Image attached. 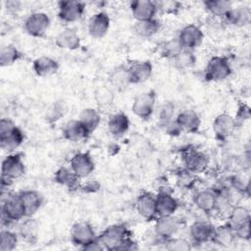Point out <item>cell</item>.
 <instances>
[{"instance_id": "cell-1", "label": "cell", "mask_w": 251, "mask_h": 251, "mask_svg": "<svg viewBox=\"0 0 251 251\" xmlns=\"http://www.w3.org/2000/svg\"><path fill=\"white\" fill-rule=\"evenodd\" d=\"M1 224L3 227H8L13 223L21 222L26 218L25 206L19 192L10 191L1 193Z\"/></svg>"}, {"instance_id": "cell-2", "label": "cell", "mask_w": 251, "mask_h": 251, "mask_svg": "<svg viewBox=\"0 0 251 251\" xmlns=\"http://www.w3.org/2000/svg\"><path fill=\"white\" fill-rule=\"evenodd\" d=\"M131 236V232L125 224H115L106 227L98 236V240L106 250H118L121 244Z\"/></svg>"}, {"instance_id": "cell-3", "label": "cell", "mask_w": 251, "mask_h": 251, "mask_svg": "<svg viewBox=\"0 0 251 251\" xmlns=\"http://www.w3.org/2000/svg\"><path fill=\"white\" fill-rule=\"evenodd\" d=\"M231 66L227 58L213 56L209 59L204 70V76L208 81H223L231 75Z\"/></svg>"}, {"instance_id": "cell-4", "label": "cell", "mask_w": 251, "mask_h": 251, "mask_svg": "<svg viewBox=\"0 0 251 251\" xmlns=\"http://www.w3.org/2000/svg\"><path fill=\"white\" fill-rule=\"evenodd\" d=\"M157 95L154 90H147L137 94L132 101L131 111L140 120H149L155 111Z\"/></svg>"}, {"instance_id": "cell-5", "label": "cell", "mask_w": 251, "mask_h": 251, "mask_svg": "<svg viewBox=\"0 0 251 251\" xmlns=\"http://www.w3.org/2000/svg\"><path fill=\"white\" fill-rule=\"evenodd\" d=\"M93 226L86 221H80L73 225L70 230V238L74 245L84 249L89 243L97 239Z\"/></svg>"}, {"instance_id": "cell-6", "label": "cell", "mask_w": 251, "mask_h": 251, "mask_svg": "<svg viewBox=\"0 0 251 251\" xmlns=\"http://www.w3.org/2000/svg\"><path fill=\"white\" fill-rule=\"evenodd\" d=\"M184 169L194 173H203L209 166V157L203 151L194 147H187L181 153Z\"/></svg>"}, {"instance_id": "cell-7", "label": "cell", "mask_w": 251, "mask_h": 251, "mask_svg": "<svg viewBox=\"0 0 251 251\" xmlns=\"http://www.w3.org/2000/svg\"><path fill=\"white\" fill-rule=\"evenodd\" d=\"M25 173V165L23 154L19 152L9 153L1 164V176L15 180L23 176Z\"/></svg>"}, {"instance_id": "cell-8", "label": "cell", "mask_w": 251, "mask_h": 251, "mask_svg": "<svg viewBox=\"0 0 251 251\" xmlns=\"http://www.w3.org/2000/svg\"><path fill=\"white\" fill-rule=\"evenodd\" d=\"M154 233L163 241L175 237L181 227V222L175 215L159 216L155 219Z\"/></svg>"}, {"instance_id": "cell-9", "label": "cell", "mask_w": 251, "mask_h": 251, "mask_svg": "<svg viewBox=\"0 0 251 251\" xmlns=\"http://www.w3.org/2000/svg\"><path fill=\"white\" fill-rule=\"evenodd\" d=\"M51 21L49 16L44 12H34L27 16L24 23L25 32L32 37H44Z\"/></svg>"}, {"instance_id": "cell-10", "label": "cell", "mask_w": 251, "mask_h": 251, "mask_svg": "<svg viewBox=\"0 0 251 251\" xmlns=\"http://www.w3.org/2000/svg\"><path fill=\"white\" fill-rule=\"evenodd\" d=\"M176 38L184 50L194 51L202 45L204 41V32L198 25L190 24L179 30Z\"/></svg>"}, {"instance_id": "cell-11", "label": "cell", "mask_w": 251, "mask_h": 251, "mask_svg": "<svg viewBox=\"0 0 251 251\" xmlns=\"http://www.w3.org/2000/svg\"><path fill=\"white\" fill-rule=\"evenodd\" d=\"M85 12V3L77 0H62L58 2V18L65 23L79 21Z\"/></svg>"}, {"instance_id": "cell-12", "label": "cell", "mask_w": 251, "mask_h": 251, "mask_svg": "<svg viewBox=\"0 0 251 251\" xmlns=\"http://www.w3.org/2000/svg\"><path fill=\"white\" fill-rule=\"evenodd\" d=\"M236 127L234 118L227 113H221L216 116L212 124L214 135L219 141L226 140L234 132Z\"/></svg>"}, {"instance_id": "cell-13", "label": "cell", "mask_w": 251, "mask_h": 251, "mask_svg": "<svg viewBox=\"0 0 251 251\" xmlns=\"http://www.w3.org/2000/svg\"><path fill=\"white\" fill-rule=\"evenodd\" d=\"M71 170L79 177L86 178L95 170V163L88 152H77L70 160Z\"/></svg>"}, {"instance_id": "cell-14", "label": "cell", "mask_w": 251, "mask_h": 251, "mask_svg": "<svg viewBox=\"0 0 251 251\" xmlns=\"http://www.w3.org/2000/svg\"><path fill=\"white\" fill-rule=\"evenodd\" d=\"M157 217L175 215L178 209V201L174 196L173 190L158 191L155 194Z\"/></svg>"}, {"instance_id": "cell-15", "label": "cell", "mask_w": 251, "mask_h": 251, "mask_svg": "<svg viewBox=\"0 0 251 251\" xmlns=\"http://www.w3.org/2000/svg\"><path fill=\"white\" fill-rule=\"evenodd\" d=\"M135 210L144 220L151 222L157 218L155 195L150 192L140 193L135 200Z\"/></svg>"}, {"instance_id": "cell-16", "label": "cell", "mask_w": 251, "mask_h": 251, "mask_svg": "<svg viewBox=\"0 0 251 251\" xmlns=\"http://www.w3.org/2000/svg\"><path fill=\"white\" fill-rule=\"evenodd\" d=\"M215 226L207 221H195L189 226V236L193 243L204 244L212 241Z\"/></svg>"}, {"instance_id": "cell-17", "label": "cell", "mask_w": 251, "mask_h": 251, "mask_svg": "<svg viewBox=\"0 0 251 251\" xmlns=\"http://www.w3.org/2000/svg\"><path fill=\"white\" fill-rule=\"evenodd\" d=\"M111 20L107 13L98 12L91 16L88 21L87 30L92 38H103L109 31Z\"/></svg>"}, {"instance_id": "cell-18", "label": "cell", "mask_w": 251, "mask_h": 251, "mask_svg": "<svg viewBox=\"0 0 251 251\" xmlns=\"http://www.w3.org/2000/svg\"><path fill=\"white\" fill-rule=\"evenodd\" d=\"M193 203L198 210L205 214H212L218 207V194L214 189H202L196 191Z\"/></svg>"}, {"instance_id": "cell-19", "label": "cell", "mask_w": 251, "mask_h": 251, "mask_svg": "<svg viewBox=\"0 0 251 251\" xmlns=\"http://www.w3.org/2000/svg\"><path fill=\"white\" fill-rule=\"evenodd\" d=\"M132 17L136 22L146 21L156 18L158 12L156 2L152 0H134L129 3Z\"/></svg>"}, {"instance_id": "cell-20", "label": "cell", "mask_w": 251, "mask_h": 251, "mask_svg": "<svg viewBox=\"0 0 251 251\" xmlns=\"http://www.w3.org/2000/svg\"><path fill=\"white\" fill-rule=\"evenodd\" d=\"M63 137L71 142H82L85 141L89 136L90 132L85 127V126L78 120H71L69 121L62 130Z\"/></svg>"}, {"instance_id": "cell-21", "label": "cell", "mask_w": 251, "mask_h": 251, "mask_svg": "<svg viewBox=\"0 0 251 251\" xmlns=\"http://www.w3.org/2000/svg\"><path fill=\"white\" fill-rule=\"evenodd\" d=\"M176 122L181 131L188 133L198 132L201 126V119L197 112L191 109H185L179 112L176 117Z\"/></svg>"}, {"instance_id": "cell-22", "label": "cell", "mask_w": 251, "mask_h": 251, "mask_svg": "<svg viewBox=\"0 0 251 251\" xmlns=\"http://www.w3.org/2000/svg\"><path fill=\"white\" fill-rule=\"evenodd\" d=\"M131 84L146 82L152 75L153 66L148 60L135 61L128 65Z\"/></svg>"}, {"instance_id": "cell-23", "label": "cell", "mask_w": 251, "mask_h": 251, "mask_svg": "<svg viewBox=\"0 0 251 251\" xmlns=\"http://www.w3.org/2000/svg\"><path fill=\"white\" fill-rule=\"evenodd\" d=\"M129 126V119L123 112L112 114L107 122V128L109 133L116 138L124 136L128 131Z\"/></svg>"}, {"instance_id": "cell-24", "label": "cell", "mask_w": 251, "mask_h": 251, "mask_svg": "<svg viewBox=\"0 0 251 251\" xmlns=\"http://www.w3.org/2000/svg\"><path fill=\"white\" fill-rule=\"evenodd\" d=\"M81 178H79L71 168L60 167L54 173V181L59 185L66 187L70 191L79 190L81 185Z\"/></svg>"}, {"instance_id": "cell-25", "label": "cell", "mask_w": 251, "mask_h": 251, "mask_svg": "<svg viewBox=\"0 0 251 251\" xmlns=\"http://www.w3.org/2000/svg\"><path fill=\"white\" fill-rule=\"evenodd\" d=\"M25 206L26 217H33L43 204V196L40 192L33 189H25L19 192Z\"/></svg>"}, {"instance_id": "cell-26", "label": "cell", "mask_w": 251, "mask_h": 251, "mask_svg": "<svg viewBox=\"0 0 251 251\" xmlns=\"http://www.w3.org/2000/svg\"><path fill=\"white\" fill-rule=\"evenodd\" d=\"M55 44L60 49L74 51L77 50L80 47L81 39L75 29L71 27H66L56 35Z\"/></svg>"}, {"instance_id": "cell-27", "label": "cell", "mask_w": 251, "mask_h": 251, "mask_svg": "<svg viewBox=\"0 0 251 251\" xmlns=\"http://www.w3.org/2000/svg\"><path fill=\"white\" fill-rule=\"evenodd\" d=\"M224 20L229 25L236 27H243L249 25L251 21V11L246 6H239L231 8L225 16Z\"/></svg>"}, {"instance_id": "cell-28", "label": "cell", "mask_w": 251, "mask_h": 251, "mask_svg": "<svg viewBox=\"0 0 251 251\" xmlns=\"http://www.w3.org/2000/svg\"><path fill=\"white\" fill-rule=\"evenodd\" d=\"M59 67L60 66L57 60L45 55L36 58L32 63L33 72L40 77H46L55 75L58 72Z\"/></svg>"}, {"instance_id": "cell-29", "label": "cell", "mask_w": 251, "mask_h": 251, "mask_svg": "<svg viewBox=\"0 0 251 251\" xmlns=\"http://www.w3.org/2000/svg\"><path fill=\"white\" fill-rule=\"evenodd\" d=\"M25 140V135L19 126H15L8 133L0 136V147L3 151L9 153H14L23 144Z\"/></svg>"}, {"instance_id": "cell-30", "label": "cell", "mask_w": 251, "mask_h": 251, "mask_svg": "<svg viewBox=\"0 0 251 251\" xmlns=\"http://www.w3.org/2000/svg\"><path fill=\"white\" fill-rule=\"evenodd\" d=\"M39 224L35 219L32 217H26L21 221L18 234L23 240L28 243H34L37 240Z\"/></svg>"}, {"instance_id": "cell-31", "label": "cell", "mask_w": 251, "mask_h": 251, "mask_svg": "<svg viewBox=\"0 0 251 251\" xmlns=\"http://www.w3.org/2000/svg\"><path fill=\"white\" fill-rule=\"evenodd\" d=\"M250 220L251 215L248 208L241 205H233L228 211L226 224L234 230L244 224L250 223Z\"/></svg>"}, {"instance_id": "cell-32", "label": "cell", "mask_w": 251, "mask_h": 251, "mask_svg": "<svg viewBox=\"0 0 251 251\" xmlns=\"http://www.w3.org/2000/svg\"><path fill=\"white\" fill-rule=\"evenodd\" d=\"M182 50L183 48L176 37L164 40L156 46V52L158 55L163 59L171 61L176 59Z\"/></svg>"}, {"instance_id": "cell-33", "label": "cell", "mask_w": 251, "mask_h": 251, "mask_svg": "<svg viewBox=\"0 0 251 251\" xmlns=\"http://www.w3.org/2000/svg\"><path fill=\"white\" fill-rule=\"evenodd\" d=\"M109 81L113 89H117V90L126 89L129 84H131L128 66H120L116 68L110 74Z\"/></svg>"}, {"instance_id": "cell-34", "label": "cell", "mask_w": 251, "mask_h": 251, "mask_svg": "<svg viewBox=\"0 0 251 251\" xmlns=\"http://www.w3.org/2000/svg\"><path fill=\"white\" fill-rule=\"evenodd\" d=\"M161 25V22L157 18L146 21H139L135 22L133 25V31L139 37L149 38L159 32Z\"/></svg>"}, {"instance_id": "cell-35", "label": "cell", "mask_w": 251, "mask_h": 251, "mask_svg": "<svg viewBox=\"0 0 251 251\" xmlns=\"http://www.w3.org/2000/svg\"><path fill=\"white\" fill-rule=\"evenodd\" d=\"M235 239L236 237L234 230L226 223L225 225L219 226L217 227L215 226V231L211 242L222 247H228L234 242Z\"/></svg>"}, {"instance_id": "cell-36", "label": "cell", "mask_w": 251, "mask_h": 251, "mask_svg": "<svg viewBox=\"0 0 251 251\" xmlns=\"http://www.w3.org/2000/svg\"><path fill=\"white\" fill-rule=\"evenodd\" d=\"M203 6L211 16L222 19L232 8L231 2L227 0H207L203 2Z\"/></svg>"}, {"instance_id": "cell-37", "label": "cell", "mask_w": 251, "mask_h": 251, "mask_svg": "<svg viewBox=\"0 0 251 251\" xmlns=\"http://www.w3.org/2000/svg\"><path fill=\"white\" fill-rule=\"evenodd\" d=\"M78 120L85 126L89 132L92 133L94 130H96L101 123V115L98 110L92 107H87L81 110L78 116Z\"/></svg>"}, {"instance_id": "cell-38", "label": "cell", "mask_w": 251, "mask_h": 251, "mask_svg": "<svg viewBox=\"0 0 251 251\" xmlns=\"http://www.w3.org/2000/svg\"><path fill=\"white\" fill-rule=\"evenodd\" d=\"M21 58V51L13 44L3 45L0 49V66L2 68L13 66Z\"/></svg>"}, {"instance_id": "cell-39", "label": "cell", "mask_w": 251, "mask_h": 251, "mask_svg": "<svg viewBox=\"0 0 251 251\" xmlns=\"http://www.w3.org/2000/svg\"><path fill=\"white\" fill-rule=\"evenodd\" d=\"M19 234L3 227L0 232V251H13L19 243Z\"/></svg>"}, {"instance_id": "cell-40", "label": "cell", "mask_w": 251, "mask_h": 251, "mask_svg": "<svg viewBox=\"0 0 251 251\" xmlns=\"http://www.w3.org/2000/svg\"><path fill=\"white\" fill-rule=\"evenodd\" d=\"M176 182L180 189L190 190L195 186L197 182V176L196 174L183 168L176 174Z\"/></svg>"}, {"instance_id": "cell-41", "label": "cell", "mask_w": 251, "mask_h": 251, "mask_svg": "<svg viewBox=\"0 0 251 251\" xmlns=\"http://www.w3.org/2000/svg\"><path fill=\"white\" fill-rule=\"evenodd\" d=\"M94 98L96 101V104L100 107V108H106L109 107L115 98L114 95V91L112 87L103 85V86H99L94 93Z\"/></svg>"}, {"instance_id": "cell-42", "label": "cell", "mask_w": 251, "mask_h": 251, "mask_svg": "<svg viewBox=\"0 0 251 251\" xmlns=\"http://www.w3.org/2000/svg\"><path fill=\"white\" fill-rule=\"evenodd\" d=\"M197 61L196 56L194 55L193 51L190 50H182L179 55L174 59L172 62L174 63L175 67L178 70H186L192 68Z\"/></svg>"}, {"instance_id": "cell-43", "label": "cell", "mask_w": 251, "mask_h": 251, "mask_svg": "<svg viewBox=\"0 0 251 251\" xmlns=\"http://www.w3.org/2000/svg\"><path fill=\"white\" fill-rule=\"evenodd\" d=\"M155 2L157 10L166 15H177L182 8V4L176 0H161Z\"/></svg>"}, {"instance_id": "cell-44", "label": "cell", "mask_w": 251, "mask_h": 251, "mask_svg": "<svg viewBox=\"0 0 251 251\" xmlns=\"http://www.w3.org/2000/svg\"><path fill=\"white\" fill-rule=\"evenodd\" d=\"M175 113V106L171 102L164 103L158 111V123L161 127L166 126L168 123H170L172 120L175 119L174 117Z\"/></svg>"}, {"instance_id": "cell-45", "label": "cell", "mask_w": 251, "mask_h": 251, "mask_svg": "<svg viewBox=\"0 0 251 251\" xmlns=\"http://www.w3.org/2000/svg\"><path fill=\"white\" fill-rule=\"evenodd\" d=\"M67 112V107L64 101H57L55 102L52 107L50 108L47 114V120L51 123H56L59 121Z\"/></svg>"}, {"instance_id": "cell-46", "label": "cell", "mask_w": 251, "mask_h": 251, "mask_svg": "<svg viewBox=\"0 0 251 251\" xmlns=\"http://www.w3.org/2000/svg\"><path fill=\"white\" fill-rule=\"evenodd\" d=\"M166 248L168 250H175V251H188L191 249V243L183 238L172 237L166 240Z\"/></svg>"}, {"instance_id": "cell-47", "label": "cell", "mask_w": 251, "mask_h": 251, "mask_svg": "<svg viewBox=\"0 0 251 251\" xmlns=\"http://www.w3.org/2000/svg\"><path fill=\"white\" fill-rule=\"evenodd\" d=\"M233 118H234L236 126L242 125L245 121H247L250 118V108H249V106L244 104V103H241L239 105L238 109H237L235 117H233Z\"/></svg>"}, {"instance_id": "cell-48", "label": "cell", "mask_w": 251, "mask_h": 251, "mask_svg": "<svg viewBox=\"0 0 251 251\" xmlns=\"http://www.w3.org/2000/svg\"><path fill=\"white\" fill-rule=\"evenodd\" d=\"M234 234L236 239H241V240H249L251 237V231H250V223L244 224L243 226L237 227L234 229Z\"/></svg>"}, {"instance_id": "cell-49", "label": "cell", "mask_w": 251, "mask_h": 251, "mask_svg": "<svg viewBox=\"0 0 251 251\" xmlns=\"http://www.w3.org/2000/svg\"><path fill=\"white\" fill-rule=\"evenodd\" d=\"M163 129L168 135H171V136H177L182 132L177 123L176 122V118L172 120L170 123H168L166 126H164Z\"/></svg>"}, {"instance_id": "cell-50", "label": "cell", "mask_w": 251, "mask_h": 251, "mask_svg": "<svg viewBox=\"0 0 251 251\" xmlns=\"http://www.w3.org/2000/svg\"><path fill=\"white\" fill-rule=\"evenodd\" d=\"M100 187H101V184L99 181L95 179H91L84 184L81 183L79 190H81L84 193H95L100 189Z\"/></svg>"}, {"instance_id": "cell-51", "label": "cell", "mask_w": 251, "mask_h": 251, "mask_svg": "<svg viewBox=\"0 0 251 251\" xmlns=\"http://www.w3.org/2000/svg\"><path fill=\"white\" fill-rule=\"evenodd\" d=\"M139 246L137 244V242L135 240L132 239V237H128L127 239H126L121 246L119 247L118 250H126V251H134V250H138Z\"/></svg>"}, {"instance_id": "cell-52", "label": "cell", "mask_w": 251, "mask_h": 251, "mask_svg": "<svg viewBox=\"0 0 251 251\" xmlns=\"http://www.w3.org/2000/svg\"><path fill=\"white\" fill-rule=\"evenodd\" d=\"M5 5L9 12H18L21 9L22 3L20 1H7Z\"/></svg>"}]
</instances>
